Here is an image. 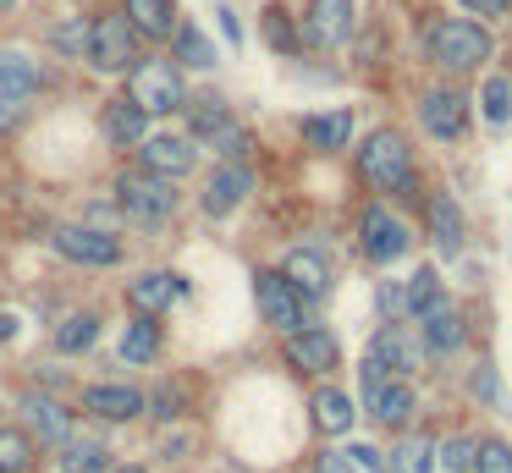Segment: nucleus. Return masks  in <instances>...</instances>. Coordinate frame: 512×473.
Wrapping results in <instances>:
<instances>
[{
	"label": "nucleus",
	"mask_w": 512,
	"mask_h": 473,
	"mask_svg": "<svg viewBox=\"0 0 512 473\" xmlns=\"http://www.w3.org/2000/svg\"><path fill=\"white\" fill-rule=\"evenodd\" d=\"M358 165H364V176L380 187V193H408L413 187V154H408V138L391 127L369 132V143L358 149Z\"/></svg>",
	"instance_id": "nucleus-1"
},
{
	"label": "nucleus",
	"mask_w": 512,
	"mask_h": 473,
	"mask_svg": "<svg viewBox=\"0 0 512 473\" xmlns=\"http://www.w3.org/2000/svg\"><path fill=\"white\" fill-rule=\"evenodd\" d=\"M127 99H133L144 116H171V110L188 105V99H182L177 66H166V61H133L127 66Z\"/></svg>",
	"instance_id": "nucleus-2"
},
{
	"label": "nucleus",
	"mask_w": 512,
	"mask_h": 473,
	"mask_svg": "<svg viewBox=\"0 0 512 473\" xmlns=\"http://www.w3.org/2000/svg\"><path fill=\"white\" fill-rule=\"evenodd\" d=\"M430 55L441 66H452V72H468V66H479L490 55V33L468 17H446L430 28Z\"/></svg>",
	"instance_id": "nucleus-3"
},
{
	"label": "nucleus",
	"mask_w": 512,
	"mask_h": 473,
	"mask_svg": "<svg viewBox=\"0 0 512 473\" xmlns=\"http://www.w3.org/2000/svg\"><path fill=\"white\" fill-rule=\"evenodd\" d=\"M358 380H364V402H369V413L380 418V424H408L413 418V407H419V396H413V385L402 380V374H386L375 358H364V369H358Z\"/></svg>",
	"instance_id": "nucleus-4"
},
{
	"label": "nucleus",
	"mask_w": 512,
	"mask_h": 473,
	"mask_svg": "<svg viewBox=\"0 0 512 473\" xmlns=\"http://www.w3.org/2000/svg\"><path fill=\"white\" fill-rule=\"evenodd\" d=\"M133 39L138 33L127 28V17H94L89 22V44H83V61H89L94 72H127V66L138 61Z\"/></svg>",
	"instance_id": "nucleus-5"
},
{
	"label": "nucleus",
	"mask_w": 512,
	"mask_h": 473,
	"mask_svg": "<svg viewBox=\"0 0 512 473\" xmlns=\"http://www.w3.org/2000/svg\"><path fill=\"white\" fill-rule=\"evenodd\" d=\"M116 204L133 220H166L171 209H177V193H171V182L155 171H127L122 182H116Z\"/></svg>",
	"instance_id": "nucleus-6"
},
{
	"label": "nucleus",
	"mask_w": 512,
	"mask_h": 473,
	"mask_svg": "<svg viewBox=\"0 0 512 473\" xmlns=\"http://www.w3.org/2000/svg\"><path fill=\"white\" fill-rule=\"evenodd\" d=\"M254 297H259V314H265V325H276L281 336L303 330V297L292 292V281H287L281 270H259V275H254Z\"/></svg>",
	"instance_id": "nucleus-7"
},
{
	"label": "nucleus",
	"mask_w": 512,
	"mask_h": 473,
	"mask_svg": "<svg viewBox=\"0 0 512 473\" xmlns=\"http://www.w3.org/2000/svg\"><path fill=\"white\" fill-rule=\"evenodd\" d=\"M358 237H364V253L375 264H391V259H402L408 253V226H402L397 215H391L386 204H369L364 209V220H358Z\"/></svg>",
	"instance_id": "nucleus-8"
},
{
	"label": "nucleus",
	"mask_w": 512,
	"mask_h": 473,
	"mask_svg": "<svg viewBox=\"0 0 512 473\" xmlns=\"http://www.w3.org/2000/svg\"><path fill=\"white\" fill-rule=\"evenodd\" d=\"M193 138H171V132H155V138L138 143V171H155L166 176V182H177V176L193 171Z\"/></svg>",
	"instance_id": "nucleus-9"
},
{
	"label": "nucleus",
	"mask_w": 512,
	"mask_h": 473,
	"mask_svg": "<svg viewBox=\"0 0 512 473\" xmlns=\"http://www.w3.org/2000/svg\"><path fill=\"white\" fill-rule=\"evenodd\" d=\"M50 242H56V253H67V259H78V264H116L122 259V242L100 226H56Z\"/></svg>",
	"instance_id": "nucleus-10"
},
{
	"label": "nucleus",
	"mask_w": 512,
	"mask_h": 473,
	"mask_svg": "<svg viewBox=\"0 0 512 473\" xmlns=\"http://www.w3.org/2000/svg\"><path fill=\"white\" fill-rule=\"evenodd\" d=\"M188 127H193V143H210V149H221V154H232L237 143H243L232 110H226L221 99H193V105H188Z\"/></svg>",
	"instance_id": "nucleus-11"
},
{
	"label": "nucleus",
	"mask_w": 512,
	"mask_h": 473,
	"mask_svg": "<svg viewBox=\"0 0 512 473\" xmlns=\"http://www.w3.org/2000/svg\"><path fill=\"white\" fill-rule=\"evenodd\" d=\"M188 292V281H182L177 270H144L138 275L133 286H127V297H133V308L144 319H155V314H166L171 303H177V297Z\"/></svg>",
	"instance_id": "nucleus-12"
},
{
	"label": "nucleus",
	"mask_w": 512,
	"mask_h": 473,
	"mask_svg": "<svg viewBox=\"0 0 512 473\" xmlns=\"http://www.w3.org/2000/svg\"><path fill=\"white\" fill-rule=\"evenodd\" d=\"M248 187H254L248 165H237V160L215 165V171H210V182H204V215H232V209L248 198Z\"/></svg>",
	"instance_id": "nucleus-13"
},
{
	"label": "nucleus",
	"mask_w": 512,
	"mask_h": 473,
	"mask_svg": "<svg viewBox=\"0 0 512 473\" xmlns=\"http://www.w3.org/2000/svg\"><path fill=\"white\" fill-rule=\"evenodd\" d=\"M369 358H375L386 374H408V369H419V363H424V347L402 325H380L375 341H369Z\"/></svg>",
	"instance_id": "nucleus-14"
},
{
	"label": "nucleus",
	"mask_w": 512,
	"mask_h": 473,
	"mask_svg": "<svg viewBox=\"0 0 512 473\" xmlns=\"http://www.w3.org/2000/svg\"><path fill=\"white\" fill-rule=\"evenodd\" d=\"M287 358H292V369H303V374H325V369H336V336L320 325H303L287 336Z\"/></svg>",
	"instance_id": "nucleus-15"
},
{
	"label": "nucleus",
	"mask_w": 512,
	"mask_h": 473,
	"mask_svg": "<svg viewBox=\"0 0 512 473\" xmlns=\"http://www.w3.org/2000/svg\"><path fill=\"white\" fill-rule=\"evenodd\" d=\"M303 33H309V44H347V33H353V0H314L309 17H303Z\"/></svg>",
	"instance_id": "nucleus-16"
},
{
	"label": "nucleus",
	"mask_w": 512,
	"mask_h": 473,
	"mask_svg": "<svg viewBox=\"0 0 512 473\" xmlns=\"http://www.w3.org/2000/svg\"><path fill=\"white\" fill-rule=\"evenodd\" d=\"M281 275L292 281L298 297H325L331 292V264H325L320 248H292L287 259H281Z\"/></svg>",
	"instance_id": "nucleus-17"
},
{
	"label": "nucleus",
	"mask_w": 512,
	"mask_h": 473,
	"mask_svg": "<svg viewBox=\"0 0 512 473\" xmlns=\"http://www.w3.org/2000/svg\"><path fill=\"white\" fill-rule=\"evenodd\" d=\"M419 116H424V127L435 132V138H463V121H468V110H463V94L457 88H430L424 94V105H419Z\"/></svg>",
	"instance_id": "nucleus-18"
},
{
	"label": "nucleus",
	"mask_w": 512,
	"mask_h": 473,
	"mask_svg": "<svg viewBox=\"0 0 512 473\" xmlns=\"http://www.w3.org/2000/svg\"><path fill=\"white\" fill-rule=\"evenodd\" d=\"M83 407H89L94 418L127 424V418L144 413V391H133V385H89V391H83Z\"/></svg>",
	"instance_id": "nucleus-19"
},
{
	"label": "nucleus",
	"mask_w": 512,
	"mask_h": 473,
	"mask_svg": "<svg viewBox=\"0 0 512 473\" xmlns=\"http://www.w3.org/2000/svg\"><path fill=\"white\" fill-rule=\"evenodd\" d=\"M419 325H424V347H435V352H452V347H463V314H457L452 303H430L419 314Z\"/></svg>",
	"instance_id": "nucleus-20"
},
{
	"label": "nucleus",
	"mask_w": 512,
	"mask_h": 473,
	"mask_svg": "<svg viewBox=\"0 0 512 473\" xmlns=\"http://www.w3.org/2000/svg\"><path fill=\"white\" fill-rule=\"evenodd\" d=\"M127 28L144 33V39H171V28H177V6L171 0H127Z\"/></svg>",
	"instance_id": "nucleus-21"
},
{
	"label": "nucleus",
	"mask_w": 512,
	"mask_h": 473,
	"mask_svg": "<svg viewBox=\"0 0 512 473\" xmlns=\"http://www.w3.org/2000/svg\"><path fill=\"white\" fill-rule=\"evenodd\" d=\"M430 231H435V248H441L446 259L463 253V215H457V198H446V193L430 198Z\"/></svg>",
	"instance_id": "nucleus-22"
},
{
	"label": "nucleus",
	"mask_w": 512,
	"mask_h": 473,
	"mask_svg": "<svg viewBox=\"0 0 512 473\" xmlns=\"http://www.w3.org/2000/svg\"><path fill=\"white\" fill-rule=\"evenodd\" d=\"M100 121H105V132H111L116 143H144V132H149V116L133 105V99H105V110H100Z\"/></svg>",
	"instance_id": "nucleus-23"
},
{
	"label": "nucleus",
	"mask_w": 512,
	"mask_h": 473,
	"mask_svg": "<svg viewBox=\"0 0 512 473\" xmlns=\"http://www.w3.org/2000/svg\"><path fill=\"white\" fill-rule=\"evenodd\" d=\"M314 429H320V435H347V429H353V396L336 391V385L314 391Z\"/></svg>",
	"instance_id": "nucleus-24"
},
{
	"label": "nucleus",
	"mask_w": 512,
	"mask_h": 473,
	"mask_svg": "<svg viewBox=\"0 0 512 473\" xmlns=\"http://www.w3.org/2000/svg\"><path fill=\"white\" fill-rule=\"evenodd\" d=\"M347 138H353V116L347 110H331V116H309L303 121V143L309 149H347Z\"/></svg>",
	"instance_id": "nucleus-25"
},
{
	"label": "nucleus",
	"mask_w": 512,
	"mask_h": 473,
	"mask_svg": "<svg viewBox=\"0 0 512 473\" xmlns=\"http://www.w3.org/2000/svg\"><path fill=\"white\" fill-rule=\"evenodd\" d=\"M430 457H435V440L408 435L402 446H391L386 457H380V473H430Z\"/></svg>",
	"instance_id": "nucleus-26"
},
{
	"label": "nucleus",
	"mask_w": 512,
	"mask_h": 473,
	"mask_svg": "<svg viewBox=\"0 0 512 473\" xmlns=\"http://www.w3.org/2000/svg\"><path fill=\"white\" fill-rule=\"evenodd\" d=\"M34 88H39V66L28 61L23 50H0V94L28 99Z\"/></svg>",
	"instance_id": "nucleus-27"
},
{
	"label": "nucleus",
	"mask_w": 512,
	"mask_h": 473,
	"mask_svg": "<svg viewBox=\"0 0 512 473\" xmlns=\"http://www.w3.org/2000/svg\"><path fill=\"white\" fill-rule=\"evenodd\" d=\"M23 413H28V429H34L39 440H50V446L67 440V413H61V402H50V396H28Z\"/></svg>",
	"instance_id": "nucleus-28"
},
{
	"label": "nucleus",
	"mask_w": 512,
	"mask_h": 473,
	"mask_svg": "<svg viewBox=\"0 0 512 473\" xmlns=\"http://www.w3.org/2000/svg\"><path fill=\"white\" fill-rule=\"evenodd\" d=\"M111 451L100 440H61V473H105Z\"/></svg>",
	"instance_id": "nucleus-29"
},
{
	"label": "nucleus",
	"mask_w": 512,
	"mask_h": 473,
	"mask_svg": "<svg viewBox=\"0 0 512 473\" xmlns=\"http://www.w3.org/2000/svg\"><path fill=\"white\" fill-rule=\"evenodd\" d=\"M155 352H160V330L149 325L144 314H138L133 325L122 330V358H127V363H149V358H155Z\"/></svg>",
	"instance_id": "nucleus-30"
},
{
	"label": "nucleus",
	"mask_w": 512,
	"mask_h": 473,
	"mask_svg": "<svg viewBox=\"0 0 512 473\" xmlns=\"http://www.w3.org/2000/svg\"><path fill=\"white\" fill-rule=\"evenodd\" d=\"M171 39H177V61H188V66H215V44L204 39L199 28H193V22H182V28H171Z\"/></svg>",
	"instance_id": "nucleus-31"
},
{
	"label": "nucleus",
	"mask_w": 512,
	"mask_h": 473,
	"mask_svg": "<svg viewBox=\"0 0 512 473\" xmlns=\"http://www.w3.org/2000/svg\"><path fill=\"white\" fill-rule=\"evenodd\" d=\"M94 336H100V319H94V314H72V319H61V325H56V347L61 352L94 347Z\"/></svg>",
	"instance_id": "nucleus-32"
},
{
	"label": "nucleus",
	"mask_w": 512,
	"mask_h": 473,
	"mask_svg": "<svg viewBox=\"0 0 512 473\" xmlns=\"http://www.w3.org/2000/svg\"><path fill=\"white\" fill-rule=\"evenodd\" d=\"M34 457V440L23 429H0V473H23Z\"/></svg>",
	"instance_id": "nucleus-33"
},
{
	"label": "nucleus",
	"mask_w": 512,
	"mask_h": 473,
	"mask_svg": "<svg viewBox=\"0 0 512 473\" xmlns=\"http://www.w3.org/2000/svg\"><path fill=\"white\" fill-rule=\"evenodd\" d=\"M430 303H441V281H435V270H419L408 281V292H402V308H408V314H424Z\"/></svg>",
	"instance_id": "nucleus-34"
},
{
	"label": "nucleus",
	"mask_w": 512,
	"mask_h": 473,
	"mask_svg": "<svg viewBox=\"0 0 512 473\" xmlns=\"http://www.w3.org/2000/svg\"><path fill=\"white\" fill-rule=\"evenodd\" d=\"M435 457H441L446 473H468V468H474V457H479V446H474V440H463V435H452V440L435 446Z\"/></svg>",
	"instance_id": "nucleus-35"
},
{
	"label": "nucleus",
	"mask_w": 512,
	"mask_h": 473,
	"mask_svg": "<svg viewBox=\"0 0 512 473\" xmlns=\"http://www.w3.org/2000/svg\"><path fill=\"white\" fill-rule=\"evenodd\" d=\"M507 116H512V83H507V77H490V83H485V121H496V127H501Z\"/></svg>",
	"instance_id": "nucleus-36"
},
{
	"label": "nucleus",
	"mask_w": 512,
	"mask_h": 473,
	"mask_svg": "<svg viewBox=\"0 0 512 473\" xmlns=\"http://www.w3.org/2000/svg\"><path fill=\"white\" fill-rule=\"evenodd\" d=\"M474 468L479 473H512V451L501 446V440H485V446H479V457H474Z\"/></svg>",
	"instance_id": "nucleus-37"
},
{
	"label": "nucleus",
	"mask_w": 512,
	"mask_h": 473,
	"mask_svg": "<svg viewBox=\"0 0 512 473\" xmlns=\"http://www.w3.org/2000/svg\"><path fill=\"white\" fill-rule=\"evenodd\" d=\"M265 39L276 44V50H292V22H287V11H276V6L265 11Z\"/></svg>",
	"instance_id": "nucleus-38"
},
{
	"label": "nucleus",
	"mask_w": 512,
	"mask_h": 473,
	"mask_svg": "<svg viewBox=\"0 0 512 473\" xmlns=\"http://www.w3.org/2000/svg\"><path fill=\"white\" fill-rule=\"evenodd\" d=\"M50 39H56L61 50H83V44H89V22H67V28H56Z\"/></svg>",
	"instance_id": "nucleus-39"
},
{
	"label": "nucleus",
	"mask_w": 512,
	"mask_h": 473,
	"mask_svg": "<svg viewBox=\"0 0 512 473\" xmlns=\"http://www.w3.org/2000/svg\"><path fill=\"white\" fill-rule=\"evenodd\" d=\"M347 462H353V468H380V451L375 446H353V451H342Z\"/></svg>",
	"instance_id": "nucleus-40"
},
{
	"label": "nucleus",
	"mask_w": 512,
	"mask_h": 473,
	"mask_svg": "<svg viewBox=\"0 0 512 473\" xmlns=\"http://www.w3.org/2000/svg\"><path fill=\"white\" fill-rule=\"evenodd\" d=\"M17 110H23V99L0 94V132H6V127H17Z\"/></svg>",
	"instance_id": "nucleus-41"
},
{
	"label": "nucleus",
	"mask_w": 512,
	"mask_h": 473,
	"mask_svg": "<svg viewBox=\"0 0 512 473\" xmlns=\"http://www.w3.org/2000/svg\"><path fill=\"white\" fill-rule=\"evenodd\" d=\"M314 473H358V468L347 457H320V462H314Z\"/></svg>",
	"instance_id": "nucleus-42"
},
{
	"label": "nucleus",
	"mask_w": 512,
	"mask_h": 473,
	"mask_svg": "<svg viewBox=\"0 0 512 473\" xmlns=\"http://www.w3.org/2000/svg\"><path fill=\"white\" fill-rule=\"evenodd\" d=\"M468 11H485V17H496V11H507V0H463Z\"/></svg>",
	"instance_id": "nucleus-43"
},
{
	"label": "nucleus",
	"mask_w": 512,
	"mask_h": 473,
	"mask_svg": "<svg viewBox=\"0 0 512 473\" xmlns=\"http://www.w3.org/2000/svg\"><path fill=\"white\" fill-rule=\"evenodd\" d=\"M380 303H386V308H402V286H380Z\"/></svg>",
	"instance_id": "nucleus-44"
},
{
	"label": "nucleus",
	"mask_w": 512,
	"mask_h": 473,
	"mask_svg": "<svg viewBox=\"0 0 512 473\" xmlns=\"http://www.w3.org/2000/svg\"><path fill=\"white\" fill-rule=\"evenodd\" d=\"M17 336V314H0V341H12Z\"/></svg>",
	"instance_id": "nucleus-45"
},
{
	"label": "nucleus",
	"mask_w": 512,
	"mask_h": 473,
	"mask_svg": "<svg viewBox=\"0 0 512 473\" xmlns=\"http://www.w3.org/2000/svg\"><path fill=\"white\" fill-rule=\"evenodd\" d=\"M6 6H12V0H0V11H6Z\"/></svg>",
	"instance_id": "nucleus-46"
}]
</instances>
